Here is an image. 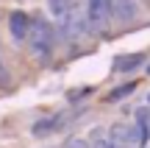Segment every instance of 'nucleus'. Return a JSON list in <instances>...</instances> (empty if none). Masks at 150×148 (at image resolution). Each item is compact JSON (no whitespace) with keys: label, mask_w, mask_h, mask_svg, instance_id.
Wrapping results in <instances>:
<instances>
[{"label":"nucleus","mask_w":150,"mask_h":148,"mask_svg":"<svg viewBox=\"0 0 150 148\" xmlns=\"http://www.w3.org/2000/svg\"><path fill=\"white\" fill-rule=\"evenodd\" d=\"M53 25H50L47 20H42V17H33L31 20V31H28V39L25 42L31 45V53L36 56V59L47 61L50 53H53Z\"/></svg>","instance_id":"nucleus-1"},{"label":"nucleus","mask_w":150,"mask_h":148,"mask_svg":"<svg viewBox=\"0 0 150 148\" xmlns=\"http://www.w3.org/2000/svg\"><path fill=\"white\" fill-rule=\"evenodd\" d=\"M108 140H111L114 148H142L147 137L139 129V123H117L108 132Z\"/></svg>","instance_id":"nucleus-2"},{"label":"nucleus","mask_w":150,"mask_h":148,"mask_svg":"<svg viewBox=\"0 0 150 148\" xmlns=\"http://www.w3.org/2000/svg\"><path fill=\"white\" fill-rule=\"evenodd\" d=\"M8 31H11V36H14V42H25L28 31H31V17H28L25 11H11Z\"/></svg>","instance_id":"nucleus-3"},{"label":"nucleus","mask_w":150,"mask_h":148,"mask_svg":"<svg viewBox=\"0 0 150 148\" xmlns=\"http://www.w3.org/2000/svg\"><path fill=\"white\" fill-rule=\"evenodd\" d=\"M108 3H111V17L117 22H131V20H136V14H139L136 0H108Z\"/></svg>","instance_id":"nucleus-4"},{"label":"nucleus","mask_w":150,"mask_h":148,"mask_svg":"<svg viewBox=\"0 0 150 148\" xmlns=\"http://www.w3.org/2000/svg\"><path fill=\"white\" fill-rule=\"evenodd\" d=\"M145 61V56L142 53H131V56H120L117 61H114V70L117 73H131V70H136V67Z\"/></svg>","instance_id":"nucleus-5"},{"label":"nucleus","mask_w":150,"mask_h":148,"mask_svg":"<svg viewBox=\"0 0 150 148\" xmlns=\"http://www.w3.org/2000/svg\"><path fill=\"white\" fill-rule=\"evenodd\" d=\"M61 123V115H53V117H45V120L33 123V137H47L50 132H56Z\"/></svg>","instance_id":"nucleus-6"},{"label":"nucleus","mask_w":150,"mask_h":148,"mask_svg":"<svg viewBox=\"0 0 150 148\" xmlns=\"http://www.w3.org/2000/svg\"><path fill=\"white\" fill-rule=\"evenodd\" d=\"M72 6H75V0H47V9H50V14L56 17V20H64L67 14L72 11Z\"/></svg>","instance_id":"nucleus-7"},{"label":"nucleus","mask_w":150,"mask_h":148,"mask_svg":"<svg viewBox=\"0 0 150 148\" xmlns=\"http://www.w3.org/2000/svg\"><path fill=\"white\" fill-rule=\"evenodd\" d=\"M136 123H139V129L145 132V137H150V109L147 106L136 109Z\"/></svg>","instance_id":"nucleus-8"},{"label":"nucleus","mask_w":150,"mask_h":148,"mask_svg":"<svg viewBox=\"0 0 150 148\" xmlns=\"http://www.w3.org/2000/svg\"><path fill=\"white\" fill-rule=\"evenodd\" d=\"M134 89H136V84H134V81H131V84H122V87H117L114 92H108V101H111V104H114V101H122L125 95H131Z\"/></svg>","instance_id":"nucleus-9"},{"label":"nucleus","mask_w":150,"mask_h":148,"mask_svg":"<svg viewBox=\"0 0 150 148\" xmlns=\"http://www.w3.org/2000/svg\"><path fill=\"white\" fill-rule=\"evenodd\" d=\"M89 148H114V145L108 137H95V140H89Z\"/></svg>","instance_id":"nucleus-10"},{"label":"nucleus","mask_w":150,"mask_h":148,"mask_svg":"<svg viewBox=\"0 0 150 148\" xmlns=\"http://www.w3.org/2000/svg\"><path fill=\"white\" fill-rule=\"evenodd\" d=\"M67 148H89V140H83V137H70V140H67Z\"/></svg>","instance_id":"nucleus-11"},{"label":"nucleus","mask_w":150,"mask_h":148,"mask_svg":"<svg viewBox=\"0 0 150 148\" xmlns=\"http://www.w3.org/2000/svg\"><path fill=\"white\" fill-rule=\"evenodd\" d=\"M6 84H8V73H6L3 61H0V87H6Z\"/></svg>","instance_id":"nucleus-12"},{"label":"nucleus","mask_w":150,"mask_h":148,"mask_svg":"<svg viewBox=\"0 0 150 148\" xmlns=\"http://www.w3.org/2000/svg\"><path fill=\"white\" fill-rule=\"evenodd\" d=\"M147 73H150V64H147Z\"/></svg>","instance_id":"nucleus-13"}]
</instances>
